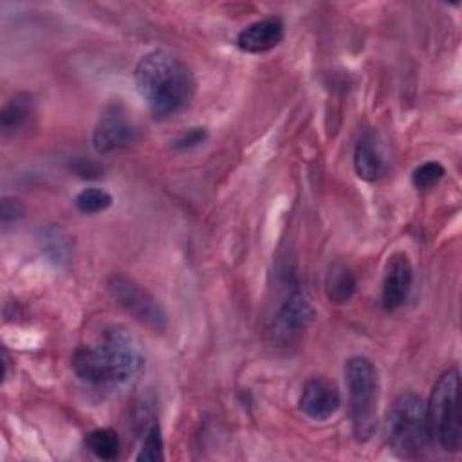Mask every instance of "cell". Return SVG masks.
I'll list each match as a JSON object with an SVG mask.
<instances>
[{"label": "cell", "instance_id": "cell-1", "mask_svg": "<svg viewBox=\"0 0 462 462\" xmlns=\"http://www.w3.org/2000/svg\"><path fill=\"white\" fill-rule=\"evenodd\" d=\"M144 366L141 345L123 327L106 328L94 343L79 346L72 356V370L85 384L119 386L139 375Z\"/></svg>", "mask_w": 462, "mask_h": 462}, {"label": "cell", "instance_id": "cell-2", "mask_svg": "<svg viewBox=\"0 0 462 462\" xmlns=\"http://www.w3.org/2000/svg\"><path fill=\"white\" fill-rule=\"evenodd\" d=\"M135 85L141 97L157 116L182 110L193 97L195 78L191 69L168 51H150L135 65Z\"/></svg>", "mask_w": 462, "mask_h": 462}, {"label": "cell", "instance_id": "cell-3", "mask_svg": "<svg viewBox=\"0 0 462 462\" xmlns=\"http://www.w3.org/2000/svg\"><path fill=\"white\" fill-rule=\"evenodd\" d=\"M430 437L446 451H458L462 446L460 422V377L457 368L446 370L435 383L426 402Z\"/></svg>", "mask_w": 462, "mask_h": 462}, {"label": "cell", "instance_id": "cell-4", "mask_svg": "<svg viewBox=\"0 0 462 462\" xmlns=\"http://www.w3.org/2000/svg\"><path fill=\"white\" fill-rule=\"evenodd\" d=\"M345 381L354 435L357 440H368L375 430L379 401L377 368L368 357L354 356L345 363Z\"/></svg>", "mask_w": 462, "mask_h": 462}, {"label": "cell", "instance_id": "cell-5", "mask_svg": "<svg viewBox=\"0 0 462 462\" xmlns=\"http://www.w3.org/2000/svg\"><path fill=\"white\" fill-rule=\"evenodd\" d=\"M386 437L390 446L401 455H417L430 442L426 402L413 392L401 393L386 413Z\"/></svg>", "mask_w": 462, "mask_h": 462}, {"label": "cell", "instance_id": "cell-6", "mask_svg": "<svg viewBox=\"0 0 462 462\" xmlns=\"http://www.w3.org/2000/svg\"><path fill=\"white\" fill-rule=\"evenodd\" d=\"M112 300L125 309L135 321L153 332H164L168 316L159 300L150 294L143 285L125 274H112L106 282Z\"/></svg>", "mask_w": 462, "mask_h": 462}, {"label": "cell", "instance_id": "cell-7", "mask_svg": "<svg viewBox=\"0 0 462 462\" xmlns=\"http://www.w3.org/2000/svg\"><path fill=\"white\" fill-rule=\"evenodd\" d=\"M314 318V309L310 301L300 294H291L282 307L278 309L273 325H271V336L273 341L280 346H291L294 345L301 334L309 328Z\"/></svg>", "mask_w": 462, "mask_h": 462}, {"label": "cell", "instance_id": "cell-8", "mask_svg": "<svg viewBox=\"0 0 462 462\" xmlns=\"http://www.w3.org/2000/svg\"><path fill=\"white\" fill-rule=\"evenodd\" d=\"M137 130L121 106H110L97 121L92 132V146L99 153H108L130 146Z\"/></svg>", "mask_w": 462, "mask_h": 462}, {"label": "cell", "instance_id": "cell-9", "mask_svg": "<svg viewBox=\"0 0 462 462\" xmlns=\"http://www.w3.org/2000/svg\"><path fill=\"white\" fill-rule=\"evenodd\" d=\"M341 406L337 386L327 377H312L305 383L300 395V410L314 420H327Z\"/></svg>", "mask_w": 462, "mask_h": 462}, {"label": "cell", "instance_id": "cell-10", "mask_svg": "<svg viewBox=\"0 0 462 462\" xmlns=\"http://www.w3.org/2000/svg\"><path fill=\"white\" fill-rule=\"evenodd\" d=\"M413 283V267L410 258L404 253H397L390 258L384 280H383V291H381V301L384 309L393 310L399 309L410 294Z\"/></svg>", "mask_w": 462, "mask_h": 462}, {"label": "cell", "instance_id": "cell-11", "mask_svg": "<svg viewBox=\"0 0 462 462\" xmlns=\"http://www.w3.org/2000/svg\"><path fill=\"white\" fill-rule=\"evenodd\" d=\"M285 34L283 20L278 16H267L245 25L236 36V47L244 52L260 54L280 45Z\"/></svg>", "mask_w": 462, "mask_h": 462}, {"label": "cell", "instance_id": "cell-12", "mask_svg": "<svg viewBox=\"0 0 462 462\" xmlns=\"http://www.w3.org/2000/svg\"><path fill=\"white\" fill-rule=\"evenodd\" d=\"M354 170L363 180H377L386 170V157L375 132H365L354 150Z\"/></svg>", "mask_w": 462, "mask_h": 462}, {"label": "cell", "instance_id": "cell-13", "mask_svg": "<svg viewBox=\"0 0 462 462\" xmlns=\"http://www.w3.org/2000/svg\"><path fill=\"white\" fill-rule=\"evenodd\" d=\"M34 116V101L29 94H16L0 112V128L4 135H14L23 130Z\"/></svg>", "mask_w": 462, "mask_h": 462}, {"label": "cell", "instance_id": "cell-14", "mask_svg": "<svg viewBox=\"0 0 462 462\" xmlns=\"http://www.w3.org/2000/svg\"><path fill=\"white\" fill-rule=\"evenodd\" d=\"M357 289L356 274L350 267L341 262H336L328 267L325 274V294L332 303H346Z\"/></svg>", "mask_w": 462, "mask_h": 462}, {"label": "cell", "instance_id": "cell-15", "mask_svg": "<svg viewBox=\"0 0 462 462\" xmlns=\"http://www.w3.org/2000/svg\"><path fill=\"white\" fill-rule=\"evenodd\" d=\"M85 446L101 460H112L119 455V437L112 428L92 430L85 437Z\"/></svg>", "mask_w": 462, "mask_h": 462}, {"label": "cell", "instance_id": "cell-16", "mask_svg": "<svg viewBox=\"0 0 462 462\" xmlns=\"http://www.w3.org/2000/svg\"><path fill=\"white\" fill-rule=\"evenodd\" d=\"M74 206L85 215L101 213L112 206V195L101 188H85L76 195Z\"/></svg>", "mask_w": 462, "mask_h": 462}, {"label": "cell", "instance_id": "cell-17", "mask_svg": "<svg viewBox=\"0 0 462 462\" xmlns=\"http://www.w3.org/2000/svg\"><path fill=\"white\" fill-rule=\"evenodd\" d=\"M162 458H164V455H162L161 426L157 422H152L150 426H146V433H144L137 460L139 462H159Z\"/></svg>", "mask_w": 462, "mask_h": 462}, {"label": "cell", "instance_id": "cell-18", "mask_svg": "<svg viewBox=\"0 0 462 462\" xmlns=\"http://www.w3.org/2000/svg\"><path fill=\"white\" fill-rule=\"evenodd\" d=\"M446 170L440 162L437 161H426L420 166H417L411 173V182L417 188H430L433 184H437L442 177H444Z\"/></svg>", "mask_w": 462, "mask_h": 462}, {"label": "cell", "instance_id": "cell-19", "mask_svg": "<svg viewBox=\"0 0 462 462\" xmlns=\"http://www.w3.org/2000/svg\"><path fill=\"white\" fill-rule=\"evenodd\" d=\"M22 215H23V206H22L20 200H16V199H4V202H2V224L4 226L22 218Z\"/></svg>", "mask_w": 462, "mask_h": 462}, {"label": "cell", "instance_id": "cell-20", "mask_svg": "<svg viewBox=\"0 0 462 462\" xmlns=\"http://www.w3.org/2000/svg\"><path fill=\"white\" fill-rule=\"evenodd\" d=\"M204 139H206V130H204V128H191V130L184 132V134L177 139L175 146H177V148H193V146L202 144Z\"/></svg>", "mask_w": 462, "mask_h": 462}]
</instances>
